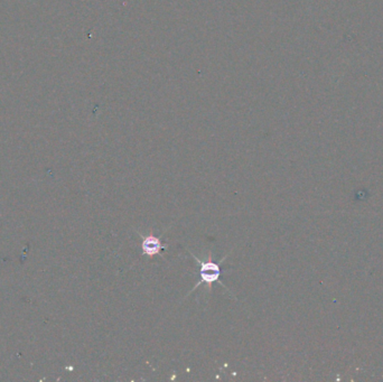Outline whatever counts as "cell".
<instances>
[{"label": "cell", "mask_w": 383, "mask_h": 382, "mask_svg": "<svg viewBox=\"0 0 383 382\" xmlns=\"http://www.w3.org/2000/svg\"><path fill=\"white\" fill-rule=\"evenodd\" d=\"M192 257L194 258L196 261L200 263V276H201V280L199 282V284H196L195 287L192 289V291H194L196 288L200 286L201 283L202 284H206L209 289H212V285L214 283H216V282H219V284H221L222 286L225 287L224 284L220 280V276H221L220 263L223 261V260L225 259V257L222 259L219 263L213 262V261H211V260H207V261H203V260H201L197 257H195V255H193V254H192ZM225 288H227V289H228V287H225Z\"/></svg>", "instance_id": "cell-1"}, {"label": "cell", "mask_w": 383, "mask_h": 382, "mask_svg": "<svg viewBox=\"0 0 383 382\" xmlns=\"http://www.w3.org/2000/svg\"><path fill=\"white\" fill-rule=\"evenodd\" d=\"M139 234L143 238V242H141L143 254L141 255H148L149 258H152L154 255H159L161 250H165L167 248V245H163L160 239L155 237L154 234H149L147 237H144L141 233Z\"/></svg>", "instance_id": "cell-2"}]
</instances>
